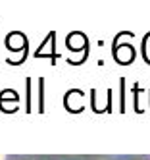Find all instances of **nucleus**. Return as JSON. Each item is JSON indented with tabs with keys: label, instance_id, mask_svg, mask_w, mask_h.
Returning a JSON list of instances; mask_svg holds the SVG:
<instances>
[{
	"label": "nucleus",
	"instance_id": "f257e3e1",
	"mask_svg": "<svg viewBox=\"0 0 150 160\" xmlns=\"http://www.w3.org/2000/svg\"><path fill=\"white\" fill-rule=\"evenodd\" d=\"M0 160H4V156H2V154H0Z\"/></svg>",
	"mask_w": 150,
	"mask_h": 160
}]
</instances>
